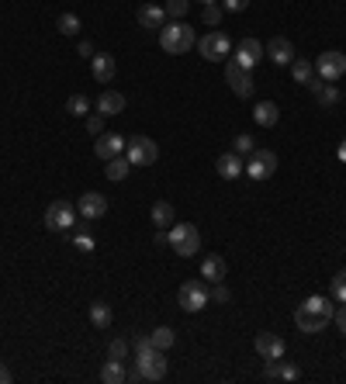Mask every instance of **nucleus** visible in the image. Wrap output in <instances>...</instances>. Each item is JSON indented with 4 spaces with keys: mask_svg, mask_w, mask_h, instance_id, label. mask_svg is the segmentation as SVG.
<instances>
[{
    "mask_svg": "<svg viewBox=\"0 0 346 384\" xmlns=\"http://www.w3.org/2000/svg\"><path fill=\"white\" fill-rule=\"evenodd\" d=\"M333 315H336L333 301L315 294V298H308V301H301V305H298V312H294V322H298V329H301V332L315 336V332H322V329L333 322Z\"/></svg>",
    "mask_w": 346,
    "mask_h": 384,
    "instance_id": "1",
    "label": "nucleus"
},
{
    "mask_svg": "<svg viewBox=\"0 0 346 384\" xmlns=\"http://www.w3.org/2000/svg\"><path fill=\"white\" fill-rule=\"evenodd\" d=\"M160 45L170 56H183V52H190L197 45V35H194V28L187 21H167L160 28Z\"/></svg>",
    "mask_w": 346,
    "mask_h": 384,
    "instance_id": "2",
    "label": "nucleus"
},
{
    "mask_svg": "<svg viewBox=\"0 0 346 384\" xmlns=\"http://www.w3.org/2000/svg\"><path fill=\"white\" fill-rule=\"evenodd\" d=\"M163 378H167V357H163V350H156V346L139 350L132 381H163Z\"/></svg>",
    "mask_w": 346,
    "mask_h": 384,
    "instance_id": "3",
    "label": "nucleus"
},
{
    "mask_svg": "<svg viewBox=\"0 0 346 384\" xmlns=\"http://www.w3.org/2000/svg\"><path fill=\"white\" fill-rule=\"evenodd\" d=\"M167 236H170V246L176 256H197V249H201V232H197V225L176 222Z\"/></svg>",
    "mask_w": 346,
    "mask_h": 384,
    "instance_id": "4",
    "label": "nucleus"
},
{
    "mask_svg": "<svg viewBox=\"0 0 346 384\" xmlns=\"http://www.w3.org/2000/svg\"><path fill=\"white\" fill-rule=\"evenodd\" d=\"M125 153H128V163L132 167H153L160 160V146L149 135H132L128 146H125Z\"/></svg>",
    "mask_w": 346,
    "mask_h": 384,
    "instance_id": "5",
    "label": "nucleus"
},
{
    "mask_svg": "<svg viewBox=\"0 0 346 384\" xmlns=\"http://www.w3.org/2000/svg\"><path fill=\"white\" fill-rule=\"evenodd\" d=\"M197 52H201L208 63H222V59H229L232 42H229V35H225V31H208V35L197 42Z\"/></svg>",
    "mask_w": 346,
    "mask_h": 384,
    "instance_id": "6",
    "label": "nucleus"
},
{
    "mask_svg": "<svg viewBox=\"0 0 346 384\" xmlns=\"http://www.w3.org/2000/svg\"><path fill=\"white\" fill-rule=\"evenodd\" d=\"M273 174H277V153H270V149H253L250 160H246V177H253V181H270Z\"/></svg>",
    "mask_w": 346,
    "mask_h": 384,
    "instance_id": "7",
    "label": "nucleus"
},
{
    "mask_svg": "<svg viewBox=\"0 0 346 384\" xmlns=\"http://www.w3.org/2000/svg\"><path fill=\"white\" fill-rule=\"evenodd\" d=\"M73 222H77V208H73L70 201H52V204L45 208V225H49L52 232H70Z\"/></svg>",
    "mask_w": 346,
    "mask_h": 384,
    "instance_id": "8",
    "label": "nucleus"
},
{
    "mask_svg": "<svg viewBox=\"0 0 346 384\" xmlns=\"http://www.w3.org/2000/svg\"><path fill=\"white\" fill-rule=\"evenodd\" d=\"M176 301H180V308H183V312H201V308L211 301V294L204 291L201 281H183L180 291H176Z\"/></svg>",
    "mask_w": 346,
    "mask_h": 384,
    "instance_id": "9",
    "label": "nucleus"
},
{
    "mask_svg": "<svg viewBox=\"0 0 346 384\" xmlns=\"http://www.w3.org/2000/svg\"><path fill=\"white\" fill-rule=\"evenodd\" d=\"M315 73H319L326 84H336V80L346 73V56H343V52H336V49L322 52V56H319V63H315Z\"/></svg>",
    "mask_w": 346,
    "mask_h": 384,
    "instance_id": "10",
    "label": "nucleus"
},
{
    "mask_svg": "<svg viewBox=\"0 0 346 384\" xmlns=\"http://www.w3.org/2000/svg\"><path fill=\"white\" fill-rule=\"evenodd\" d=\"M125 146H128V139L125 135H118V132H100L97 135V142H93V153H97V160H114V156H121L125 153Z\"/></svg>",
    "mask_w": 346,
    "mask_h": 384,
    "instance_id": "11",
    "label": "nucleus"
},
{
    "mask_svg": "<svg viewBox=\"0 0 346 384\" xmlns=\"http://www.w3.org/2000/svg\"><path fill=\"white\" fill-rule=\"evenodd\" d=\"M225 84L232 87V94L236 97L253 94V77H250V70H243L236 59H229V66H225Z\"/></svg>",
    "mask_w": 346,
    "mask_h": 384,
    "instance_id": "12",
    "label": "nucleus"
},
{
    "mask_svg": "<svg viewBox=\"0 0 346 384\" xmlns=\"http://www.w3.org/2000/svg\"><path fill=\"white\" fill-rule=\"evenodd\" d=\"M77 215H84L86 222H93V218H104V215H107V197H104L100 191L80 194V201H77Z\"/></svg>",
    "mask_w": 346,
    "mask_h": 384,
    "instance_id": "13",
    "label": "nucleus"
},
{
    "mask_svg": "<svg viewBox=\"0 0 346 384\" xmlns=\"http://www.w3.org/2000/svg\"><path fill=\"white\" fill-rule=\"evenodd\" d=\"M243 70H253L260 59H263V45H260L257 38H243L239 45H236V56H232Z\"/></svg>",
    "mask_w": 346,
    "mask_h": 384,
    "instance_id": "14",
    "label": "nucleus"
},
{
    "mask_svg": "<svg viewBox=\"0 0 346 384\" xmlns=\"http://www.w3.org/2000/svg\"><path fill=\"white\" fill-rule=\"evenodd\" d=\"M215 170H218V177L236 181L239 174H246V160H243L239 153H222V156L215 160Z\"/></svg>",
    "mask_w": 346,
    "mask_h": 384,
    "instance_id": "15",
    "label": "nucleus"
},
{
    "mask_svg": "<svg viewBox=\"0 0 346 384\" xmlns=\"http://www.w3.org/2000/svg\"><path fill=\"white\" fill-rule=\"evenodd\" d=\"M263 378H266V381H284V384H291V381H298V378H301V371H298L294 364H287V360L280 364V357H277V360H266V371H263Z\"/></svg>",
    "mask_w": 346,
    "mask_h": 384,
    "instance_id": "16",
    "label": "nucleus"
},
{
    "mask_svg": "<svg viewBox=\"0 0 346 384\" xmlns=\"http://www.w3.org/2000/svg\"><path fill=\"white\" fill-rule=\"evenodd\" d=\"M263 52H266L277 66H291V63H294V45H291L287 38H280V35H277V38H270Z\"/></svg>",
    "mask_w": 346,
    "mask_h": 384,
    "instance_id": "17",
    "label": "nucleus"
},
{
    "mask_svg": "<svg viewBox=\"0 0 346 384\" xmlns=\"http://www.w3.org/2000/svg\"><path fill=\"white\" fill-rule=\"evenodd\" d=\"M257 353L263 360H277V357H284V339L277 336V332H260L257 336Z\"/></svg>",
    "mask_w": 346,
    "mask_h": 384,
    "instance_id": "18",
    "label": "nucleus"
},
{
    "mask_svg": "<svg viewBox=\"0 0 346 384\" xmlns=\"http://www.w3.org/2000/svg\"><path fill=\"white\" fill-rule=\"evenodd\" d=\"M90 73H93V80H97V84H111V80H114V73H118L114 56H93V59H90Z\"/></svg>",
    "mask_w": 346,
    "mask_h": 384,
    "instance_id": "19",
    "label": "nucleus"
},
{
    "mask_svg": "<svg viewBox=\"0 0 346 384\" xmlns=\"http://www.w3.org/2000/svg\"><path fill=\"white\" fill-rule=\"evenodd\" d=\"M201 277H204V281H211V284L225 281V277H229L225 260H222V256H215V253H211V256H204V260H201Z\"/></svg>",
    "mask_w": 346,
    "mask_h": 384,
    "instance_id": "20",
    "label": "nucleus"
},
{
    "mask_svg": "<svg viewBox=\"0 0 346 384\" xmlns=\"http://www.w3.org/2000/svg\"><path fill=\"white\" fill-rule=\"evenodd\" d=\"M139 24L149 28V31H160L167 24V10L156 7V3H146V7H139Z\"/></svg>",
    "mask_w": 346,
    "mask_h": 384,
    "instance_id": "21",
    "label": "nucleus"
},
{
    "mask_svg": "<svg viewBox=\"0 0 346 384\" xmlns=\"http://www.w3.org/2000/svg\"><path fill=\"white\" fill-rule=\"evenodd\" d=\"M121 111H125V97L118 94V91H104V94L97 97V114L114 118V114H121Z\"/></svg>",
    "mask_w": 346,
    "mask_h": 384,
    "instance_id": "22",
    "label": "nucleus"
},
{
    "mask_svg": "<svg viewBox=\"0 0 346 384\" xmlns=\"http://www.w3.org/2000/svg\"><path fill=\"white\" fill-rule=\"evenodd\" d=\"M253 121H257L260 128H273L280 121V107L273 100H260L257 107H253Z\"/></svg>",
    "mask_w": 346,
    "mask_h": 384,
    "instance_id": "23",
    "label": "nucleus"
},
{
    "mask_svg": "<svg viewBox=\"0 0 346 384\" xmlns=\"http://www.w3.org/2000/svg\"><path fill=\"white\" fill-rule=\"evenodd\" d=\"M128 170H132L128 156H114V160H107V167H104V177L118 184V181H125V177H128Z\"/></svg>",
    "mask_w": 346,
    "mask_h": 384,
    "instance_id": "24",
    "label": "nucleus"
},
{
    "mask_svg": "<svg viewBox=\"0 0 346 384\" xmlns=\"http://www.w3.org/2000/svg\"><path fill=\"white\" fill-rule=\"evenodd\" d=\"M149 218H153V225H156V229H170V225H173V204H170V201H156Z\"/></svg>",
    "mask_w": 346,
    "mask_h": 384,
    "instance_id": "25",
    "label": "nucleus"
},
{
    "mask_svg": "<svg viewBox=\"0 0 346 384\" xmlns=\"http://www.w3.org/2000/svg\"><path fill=\"white\" fill-rule=\"evenodd\" d=\"M291 77H294L298 84H305V87H308L319 73H315V66H312L308 59H294V63H291Z\"/></svg>",
    "mask_w": 346,
    "mask_h": 384,
    "instance_id": "26",
    "label": "nucleus"
},
{
    "mask_svg": "<svg viewBox=\"0 0 346 384\" xmlns=\"http://www.w3.org/2000/svg\"><path fill=\"white\" fill-rule=\"evenodd\" d=\"M125 378H128V374H125V364H121V360H107V364L100 367V381L104 384H121Z\"/></svg>",
    "mask_w": 346,
    "mask_h": 384,
    "instance_id": "27",
    "label": "nucleus"
},
{
    "mask_svg": "<svg viewBox=\"0 0 346 384\" xmlns=\"http://www.w3.org/2000/svg\"><path fill=\"white\" fill-rule=\"evenodd\" d=\"M90 322H93L97 329H107V325H111V308H107L104 301H90Z\"/></svg>",
    "mask_w": 346,
    "mask_h": 384,
    "instance_id": "28",
    "label": "nucleus"
},
{
    "mask_svg": "<svg viewBox=\"0 0 346 384\" xmlns=\"http://www.w3.org/2000/svg\"><path fill=\"white\" fill-rule=\"evenodd\" d=\"M149 339H153V346H156V350H170L173 343H176V332H173L170 325H160V329H153V332H149Z\"/></svg>",
    "mask_w": 346,
    "mask_h": 384,
    "instance_id": "29",
    "label": "nucleus"
},
{
    "mask_svg": "<svg viewBox=\"0 0 346 384\" xmlns=\"http://www.w3.org/2000/svg\"><path fill=\"white\" fill-rule=\"evenodd\" d=\"M315 100H319L322 107H336V104H340V87H333V84H322V87L315 91Z\"/></svg>",
    "mask_w": 346,
    "mask_h": 384,
    "instance_id": "30",
    "label": "nucleus"
},
{
    "mask_svg": "<svg viewBox=\"0 0 346 384\" xmlns=\"http://www.w3.org/2000/svg\"><path fill=\"white\" fill-rule=\"evenodd\" d=\"M66 111H70L73 118H86V114H90V100H86L84 94H73L66 100Z\"/></svg>",
    "mask_w": 346,
    "mask_h": 384,
    "instance_id": "31",
    "label": "nucleus"
},
{
    "mask_svg": "<svg viewBox=\"0 0 346 384\" xmlns=\"http://www.w3.org/2000/svg\"><path fill=\"white\" fill-rule=\"evenodd\" d=\"M56 28H59L63 35H77V31H80V17H77V14H59Z\"/></svg>",
    "mask_w": 346,
    "mask_h": 384,
    "instance_id": "32",
    "label": "nucleus"
},
{
    "mask_svg": "<svg viewBox=\"0 0 346 384\" xmlns=\"http://www.w3.org/2000/svg\"><path fill=\"white\" fill-rule=\"evenodd\" d=\"M222 14H225V10H222V3H204V10H201L204 24H211V28H215V24H222Z\"/></svg>",
    "mask_w": 346,
    "mask_h": 384,
    "instance_id": "33",
    "label": "nucleus"
},
{
    "mask_svg": "<svg viewBox=\"0 0 346 384\" xmlns=\"http://www.w3.org/2000/svg\"><path fill=\"white\" fill-rule=\"evenodd\" d=\"M253 149H257L253 135H236V139H232V153H239V156H250Z\"/></svg>",
    "mask_w": 346,
    "mask_h": 384,
    "instance_id": "34",
    "label": "nucleus"
},
{
    "mask_svg": "<svg viewBox=\"0 0 346 384\" xmlns=\"http://www.w3.org/2000/svg\"><path fill=\"white\" fill-rule=\"evenodd\" d=\"M167 14H170L173 21H180L187 10H190V0H167V7H163Z\"/></svg>",
    "mask_w": 346,
    "mask_h": 384,
    "instance_id": "35",
    "label": "nucleus"
},
{
    "mask_svg": "<svg viewBox=\"0 0 346 384\" xmlns=\"http://www.w3.org/2000/svg\"><path fill=\"white\" fill-rule=\"evenodd\" d=\"M107 357H111V360H125V357H128V339H111Z\"/></svg>",
    "mask_w": 346,
    "mask_h": 384,
    "instance_id": "36",
    "label": "nucleus"
},
{
    "mask_svg": "<svg viewBox=\"0 0 346 384\" xmlns=\"http://www.w3.org/2000/svg\"><path fill=\"white\" fill-rule=\"evenodd\" d=\"M333 298H336V301H346V267L333 277Z\"/></svg>",
    "mask_w": 346,
    "mask_h": 384,
    "instance_id": "37",
    "label": "nucleus"
},
{
    "mask_svg": "<svg viewBox=\"0 0 346 384\" xmlns=\"http://www.w3.org/2000/svg\"><path fill=\"white\" fill-rule=\"evenodd\" d=\"M222 3V10L225 14H239V10H246L250 7V0H218Z\"/></svg>",
    "mask_w": 346,
    "mask_h": 384,
    "instance_id": "38",
    "label": "nucleus"
},
{
    "mask_svg": "<svg viewBox=\"0 0 346 384\" xmlns=\"http://www.w3.org/2000/svg\"><path fill=\"white\" fill-rule=\"evenodd\" d=\"M86 132H90V135H100V132H104V114H93V118L86 114Z\"/></svg>",
    "mask_w": 346,
    "mask_h": 384,
    "instance_id": "39",
    "label": "nucleus"
},
{
    "mask_svg": "<svg viewBox=\"0 0 346 384\" xmlns=\"http://www.w3.org/2000/svg\"><path fill=\"white\" fill-rule=\"evenodd\" d=\"M229 298H232V291L218 281V284H215V291H211V301H229Z\"/></svg>",
    "mask_w": 346,
    "mask_h": 384,
    "instance_id": "40",
    "label": "nucleus"
},
{
    "mask_svg": "<svg viewBox=\"0 0 346 384\" xmlns=\"http://www.w3.org/2000/svg\"><path fill=\"white\" fill-rule=\"evenodd\" d=\"M333 322L340 325V332H343V336H346V301H340V312L333 315Z\"/></svg>",
    "mask_w": 346,
    "mask_h": 384,
    "instance_id": "41",
    "label": "nucleus"
},
{
    "mask_svg": "<svg viewBox=\"0 0 346 384\" xmlns=\"http://www.w3.org/2000/svg\"><path fill=\"white\" fill-rule=\"evenodd\" d=\"M77 249L90 253V249H93V239H90V236H77Z\"/></svg>",
    "mask_w": 346,
    "mask_h": 384,
    "instance_id": "42",
    "label": "nucleus"
},
{
    "mask_svg": "<svg viewBox=\"0 0 346 384\" xmlns=\"http://www.w3.org/2000/svg\"><path fill=\"white\" fill-rule=\"evenodd\" d=\"M14 381V374H10V367L7 364H0V384H10Z\"/></svg>",
    "mask_w": 346,
    "mask_h": 384,
    "instance_id": "43",
    "label": "nucleus"
},
{
    "mask_svg": "<svg viewBox=\"0 0 346 384\" xmlns=\"http://www.w3.org/2000/svg\"><path fill=\"white\" fill-rule=\"evenodd\" d=\"M80 56H84V59H93L97 52H93V45H90V42H80Z\"/></svg>",
    "mask_w": 346,
    "mask_h": 384,
    "instance_id": "44",
    "label": "nucleus"
},
{
    "mask_svg": "<svg viewBox=\"0 0 346 384\" xmlns=\"http://www.w3.org/2000/svg\"><path fill=\"white\" fill-rule=\"evenodd\" d=\"M340 160H346V142H343V149H340Z\"/></svg>",
    "mask_w": 346,
    "mask_h": 384,
    "instance_id": "45",
    "label": "nucleus"
},
{
    "mask_svg": "<svg viewBox=\"0 0 346 384\" xmlns=\"http://www.w3.org/2000/svg\"><path fill=\"white\" fill-rule=\"evenodd\" d=\"M201 3H218V0H201Z\"/></svg>",
    "mask_w": 346,
    "mask_h": 384,
    "instance_id": "46",
    "label": "nucleus"
}]
</instances>
